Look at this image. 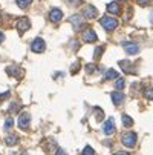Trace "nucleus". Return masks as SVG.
Masks as SVG:
<instances>
[{"label": "nucleus", "mask_w": 153, "mask_h": 155, "mask_svg": "<svg viewBox=\"0 0 153 155\" xmlns=\"http://www.w3.org/2000/svg\"><path fill=\"white\" fill-rule=\"evenodd\" d=\"M101 26L106 29V31H113L116 26H118V20L116 18H112V17H103L100 20Z\"/></svg>", "instance_id": "obj_1"}, {"label": "nucleus", "mask_w": 153, "mask_h": 155, "mask_svg": "<svg viewBox=\"0 0 153 155\" xmlns=\"http://www.w3.org/2000/svg\"><path fill=\"white\" fill-rule=\"evenodd\" d=\"M123 144L127 147H133L136 144V134L135 132H127L123 135Z\"/></svg>", "instance_id": "obj_2"}, {"label": "nucleus", "mask_w": 153, "mask_h": 155, "mask_svg": "<svg viewBox=\"0 0 153 155\" xmlns=\"http://www.w3.org/2000/svg\"><path fill=\"white\" fill-rule=\"evenodd\" d=\"M45 40L43 38H35L34 41H32V46H31V49L34 51V52H43L45 51Z\"/></svg>", "instance_id": "obj_3"}, {"label": "nucleus", "mask_w": 153, "mask_h": 155, "mask_svg": "<svg viewBox=\"0 0 153 155\" xmlns=\"http://www.w3.org/2000/svg\"><path fill=\"white\" fill-rule=\"evenodd\" d=\"M103 130H104L106 135H112V134H113V132H115V121H113V118H109V120L104 123Z\"/></svg>", "instance_id": "obj_4"}, {"label": "nucleus", "mask_w": 153, "mask_h": 155, "mask_svg": "<svg viewBox=\"0 0 153 155\" xmlns=\"http://www.w3.org/2000/svg\"><path fill=\"white\" fill-rule=\"evenodd\" d=\"M83 40L86 41V43H94V41H97V34H95V31L94 29H86L84 31V34H83Z\"/></svg>", "instance_id": "obj_5"}, {"label": "nucleus", "mask_w": 153, "mask_h": 155, "mask_svg": "<svg viewBox=\"0 0 153 155\" xmlns=\"http://www.w3.org/2000/svg\"><path fill=\"white\" fill-rule=\"evenodd\" d=\"M124 49L129 55H135L139 52V45H136V43H124Z\"/></svg>", "instance_id": "obj_6"}, {"label": "nucleus", "mask_w": 153, "mask_h": 155, "mask_svg": "<svg viewBox=\"0 0 153 155\" xmlns=\"http://www.w3.org/2000/svg\"><path fill=\"white\" fill-rule=\"evenodd\" d=\"M29 26H31V23H29L28 18H20V20L17 21V29H18L20 34H23L26 29H29Z\"/></svg>", "instance_id": "obj_7"}, {"label": "nucleus", "mask_w": 153, "mask_h": 155, "mask_svg": "<svg viewBox=\"0 0 153 155\" xmlns=\"http://www.w3.org/2000/svg\"><path fill=\"white\" fill-rule=\"evenodd\" d=\"M49 18L54 21V23H58V21H61V20H63V12H61L60 9L54 8V9L49 12Z\"/></svg>", "instance_id": "obj_8"}, {"label": "nucleus", "mask_w": 153, "mask_h": 155, "mask_svg": "<svg viewBox=\"0 0 153 155\" xmlns=\"http://www.w3.org/2000/svg\"><path fill=\"white\" fill-rule=\"evenodd\" d=\"M69 21L74 25V28H75L77 31L83 28V17H80V15H72V17H69Z\"/></svg>", "instance_id": "obj_9"}, {"label": "nucleus", "mask_w": 153, "mask_h": 155, "mask_svg": "<svg viewBox=\"0 0 153 155\" xmlns=\"http://www.w3.org/2000/svg\"><path fill=\"white\" fill-rule=\"evenodd\" d=\"M29 121H31L29 114H21L20 118H18V126H20L21 129H26V127L29 126Z\"/></svg>", "instance_id": "obj_10"}, {"label": "nucleus", "mask_w": 153, "mask_h": 155, "mask_svg": "<svg viewBox=\"0 0 153 155\" xmlns=\"http://www.w3.org/2000/svg\"><path fill=\"white\" fill-rule=\"evenodd\" d=\"M97 15H98V11H97V8L92 6V5H89V6L84 9V17H86V18H95Z\"/></svg>", "instance_id": "obj_11"}, {"label": "nucleus", "mask_w": 153, "mask_h": 155, "mask_svg": "<svg viewBox=\"0 0 153 155\" xmlns=\"http://www.w3.org/2000/svg\"><path fill=\"white\" fill-rule=\"evenodd\" d=\"M107 11L110 12V14H115V15H118L120 12H121V8H120V5L118 3H115V2H110L107 5Z\"/></svg>", "instance_id": "obj_12"}, {"label": "nucleus", "mask_w": 153, "mask_h": 155, "mask_svg": "<svg viewBox=\"0 0 153 155\" xmlns=\"http://www.w3.org/2000/svg\"><path fill=\"white\" fill-rule=\"evenodd\" d=\"M112 101H113L115 104H121V103L124 101V94L120 92V91H115V92L112 94Z\"/></svg>", "instance_id": "obj_13"}, {"label": "nucleus", "mask_w": 153, "mask_h": 155, "mask_svg": "<svg viewBox=\"0 0 153 155\" xmlns=\"http://www.w3.org/2000/svg\"><path fill=\"white\" fill-rule=\"evenodd\" d=\"M104 78H106V80H115V78H118V72H116L115 69H109V71L104 74Z\"/></svg>", "instance_id": "obj_14"}, {"label": "nucleus", "mask_w": 153, "mask_h": 155, "mask_svg": "<svg viewBox=\"0 0 153 155\" xmlns=\"http://www.w3.org/2000/svg\"><path fill=\"white\" fill-rule=\"evenodd\" d=\"M120 64H121L123 71H126V72H133V69H132V64H130L129 61H120Z\"/></svg>", "instance_id": "obj_15"}, {"label": "nucleus", "mask_w": 153, "mask_h": 155, "mask_svg": "<svg viewBox=\"0 0 153 155\" xmlns=\"http://www.w3.org/2000/svg\"><path fill=\"white\" fill-rule=\"evenodd\" d=\"M31 3H32V0H17V5H18V8H21V9L28 8Z\"/></svg>", "instance_id": "obj_16"}, {"label": "nucleus", "mask_w": 153, "mask_h": 155, "mask_svg": "<svg viewBox=\"0 0 153 155\" xmlns=\"http://www.w3.org/2000/svg\"><path fill=\"white\" fill-rule=\"evenodd\" d=\"M5 143H6L8 146H14V144H17V137H15V135H9V137L5 138Z\"/></svg>", "instance_id": "obj_17"}, {"label": "nucleus", "mask_w": 153, "mask_h": 155, "mask_svg": "<svg viewBox=\"0 0 153 155\" xmlns=\"http://www.w3.org/2000/svg\"><path fill=\"white\" fill-rule=\"evenodd\" d=\"M123 124H124L126 127H130V126L133 124V120L130 118L129 115H123Z\"/></svg>", "instance_id": "obj_18"}, {"label": "nucleus", "mask_w": 153, "mask_h": 155, "mask_svg": "<svg viewBox=\"0 0 153 155\" xmlns=\"http://www.w3.org/2000/svg\"><path fill=\"white\" fill-rule=\"evenodd\" d=\"M8 74H11V75H15L17 77V74L21 77V75H23V71H20V69H12L11 68V66H9V68H8Z\"/></svg>", "instance_id": "obj_19"}, {"label": "nucleus", "mask_w": 153, "mask_h": 155, "mask_svg": "<svg viewBox=\"0 0 153 155\" xmlns=\"http://www.w3.org/2000/svg\"><path fill=\"white\" fill-rule=\"evenodd\" d=\"M83 155H95V150L91 146H86L84 150H83Z\"/></svg>", "instance_id": "obj_20"}, {"label": "nucleus", "mask_w": 153, "mask_h": 155, "mask_svg": "<svg viewBox=\"0 0 153 155\" xmlns=\"http://www.w3.org/2000/svg\"><path fill=\"white\" fill-rule=\"evenodd\" d=\"M12 126H14V120H12L11 117H9V118H6V121H5V129H6V130H9Z\"/></svg>", "instance_id": "obj_21"}, {"label": "nucleus", "mask_w": 153, "mask_h": 155, "mask_svg": "<svg viewBox=\"0 0 153 155\" xmlns=\"http://www.w3.org/2000/svg\"><path fill=\"white\" fill-rule=\"evenodd\" d=\"M18 110H20V104H17V103H12L11 104V109H9V112H18Z\"/></svg>", "instance_id": "obj_22"}, {"label": "nucleus", "mask_w": 153, "mask_h": 155, "mask_svg": "<svg viewBox=\"0 0 153 155\" xmlns=\"http://www.w3.org/2000/svg\"><path fill=\"white\" fill-rule=\"evenodd\" d=\"M115 86H116V89H123V87H124V78H118Z\"/></svg>", "instance_id": "obj_23"}, {"label": "nucleus", "mask_w": 153, "mask_h": 155, "mask_svg": "<svg viewBox=\"0 0 153 155\" xmlns=\"http://www.w3.org/2000/svg\"><path fill=\"white\" fill-rule=\"evenodd\" d=\"M144 94H145V97H147L148 100H153V89H145Z\"/></svg>", "instance_id": "obj_24"}, {"label": "nucleus", "mask_w": 153, "mask_h": 155, "mask_svg": "<svg viewBox=\"0 0 153 155\" xmlns=\"http://www.w3.org/2000/svg\"><path fill=\"white\" fill-rule=\"evenodd\" d=\"M101 52H103V48L98 46V48L95 49V55H94V57H95V58H100V57H101Z\"/></svg>", "instance_id": "obj_25"}, {"label": "nucleus", "mask_w": 153, "mask_h": 155, "mask_svg": "<svg viewBox=\"0 0 153 155\" xmlns=\"http://www.w3.org/2000/svg\"><path fill=\"white\" fill-rule=\"evenodd\" d=\"M86 69H87V72H94L95 71V64H87Z\"/></svg>", "instance_id": "obj_26"}, {"label": "nucleus", "mask_w": 153, "mask_h": 155, "mask_svg": "<svg viewBox=\"0 0 153 155\" xmlns=\"http://www.w3.org/2000/svg\"><path fill=\"white\" fill-rule=\"evenodd\" d=\"M148 2H150V0H138V3H139V5H142V6L148 5Z\"/></svg>", "instance_id": "obj_27"}, {"label": "nucleus", "mask_w": 153, "mask_h": 155, "mask_svg": "<svg viewBox=\"0 0 153 155\" xmlns=\"http://www.w3.org/2000/svg\"><path fill=\"white\" fill-rule=\"evenodd\" d=\"M55 155H68V153H66V152H64L63 149H58V150L55 152Z\"/></svg>", "instance_id": "obj_28"}, {"label": "nucleus", "mask_w": 153, "mask_h": 155, "mask_svg": "<svg viewBox=\"0 0 153 155\" xmlns=\"http://www.w3.org/2000/svg\"><path fill=\"white\" fill-rule=\"evenodd\" d=\"M9 97V92H3V94H0V98H6Z\"/></svg>", "instance_id": "obj_29"}, {"label": "nucleus", "mask_w": 153, "mask_h": 155, "mask_svg": "<svg viewBox=\"0 0 153 155\" xmlns=\"http://www.w3.org/2000/svg\"><path fill=\"white\" fill-rule=\"evenodd\" d=\"M2 41H5V35H3L2 32H0V43H2Z\"/></svg>", "instance_id": "obj_30"}, {"label": "nucleus", "mask_w": 153, "mask_h": 155, "mask_svg": "<svg viewBox=\"0 0 153 155\" xmlns=\"http://www.w3.org/2000/svg\"><path fill=\"white\" fill-rule=\"evenodd\" d=\"M113 155H129L127 152H116V153H113Z\"/></svg>", "instance_id": "obj_31"}, {"label": "nucleus", "mask_w": 153, "mask_h": 155, "mask_svg": "<svg viewBox=\"0 0 153 155\" xmlns=\"http://www.w3.org/2000/svg\"><path fill=\"white\" fill-rule=\"evenodd\" d=\"M150 21H151V23H153V12L150 14Z\"/></svg>", "instance_id": "obj_32"}, {"label": "nucleus", "mask_w": 153, "mask_h": 155, "mask_svg": "<svg viewBox=\"0 0 153 155\" xmlns=\"http://www.w3.org/2000/svg\"><path fill=\"white\" fill-rule=\"evenodd\" d=\"M121 2H123V0H121Z\"/></svg>", "instance_id": "obj_33"}]
</instances>
